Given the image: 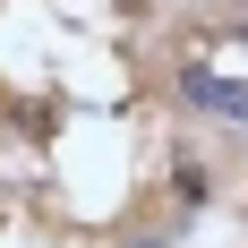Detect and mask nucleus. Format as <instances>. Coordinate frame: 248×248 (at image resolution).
<instances>
[{
	"label": "nucleus",
	"mask_w": 248,
	"mask_h": 248,
	"mask_svg": "<svg viewBox=\"0 0 248 248\" xmlns=\"http://www.w3.org/2000/svg\"><path fill=\"white\" fill-rule=\"evenodd\" d=\"M128 248H163V240H128Z\"/></svg>",
	"instance_id": "2"
},
{
	"label": "nucleus",
	"mask_w": 248,
	"mask_h": 248,
	"mask_svg": "<svg viewBox=\"0 0 248 248\" xmlns=\"http://www.w3.org/2000/svg\"><path fill=\"white\" fill-rule=\"evenodd\" d=\"M180 86H188V103H205V111H223V120H248V86H240V77H214V69H188Z\"/></svg>",
	"instance_id": "1"
}]
</instances>
